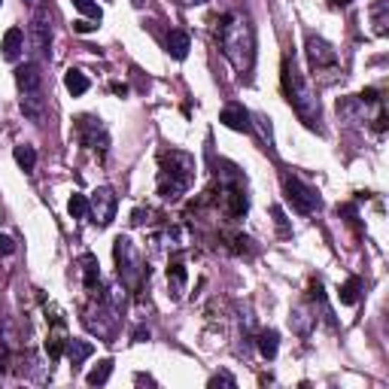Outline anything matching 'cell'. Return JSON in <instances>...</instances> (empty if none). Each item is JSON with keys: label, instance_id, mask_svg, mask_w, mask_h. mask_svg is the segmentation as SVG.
<instances>
[{"label": "cell", "instance_id": "6da1fadb", "mask_svg": "<svg viewBox=\"0 0 389 389\" xmlns=\"http://www.w3.org/2000/svg\"><path fill=\"white\" fill-rule=\"evenodd\" d=\"M219 49L237 73L247 76L252 70V61H256V34H252V25L247 16H240V13L222 16Z\"/></svg>", "mask_w": 389, "mask_h": 389}, {"label": "cell", "instance_id": "7a4b0ae2", "mask_svg": "<svg viewBox=\"0 0 389 389\" xmlns=\"http://www.w3.org/2000/svg\"><path fill=\"white\" fill-rule=\"evenodd\" d=\"M280 82H283L286 101H289L292 110H295V116L307 125V128H316V125H319V116H323V110H319V97H316V92H314V85L304 80V73L298 70V64H295V58H292V55L283 58Z\"/></svg>", "mask_w": 389, "mask_h": 389}, {"label": "cell", "instance_id": "3957f363", "mask_svg": "<svg viewBox=\"0 0 389 389\" xmlns=\"http://www.w3.org/2000/svg\"><path fill=\"white\" fill-rule=\"evenodd\" d=\"M194 171L198 164L189 152L171 149L161 155V173H159V194L164 201H180L194 183Z\"/></svg>", "mask_w": 389, "mask_h": 389}, {"label": "cell", "instance_id": "277c9868", "mask_svg": "<svg viewBox=\"0 0 389 389\" xmlns=\"http://www.w3.org/2000/svg\"><path fill=\"white\" fill-rule=\"evenodd\" d=\"M113 256H116V268H119V277H122V283L134 289L143 280V274H149V271L143 268V261H140V252L137 247L131 243V237H116L113 243Z\"/></svg>", "mask_w": 389, "mask_h": 389}, {"label": "cell", "instance_id": "5b68a950", "mask_svg": "<svg viewBox=\"0 0 389 389\" xmlns=\"http://www.w3.org/2000/svg\"><path fill=\"white\" fill-rule=\"evenodd\" d=\"M283 189H286V198L292 201V207H295L298 213H314V210H319V192L314 189V186H307L301 177H292V173H286L283 177Z\"/></svg>", "mask_w": 389, "mask_h": 389}, {"label": "cell", "instance_id": "8992f818", "mask_svg": "<svg viewBox=\"0 0 389 389\" xmlns=\"http://www.w3.org/2000/svg\"><path fill=\"white\" fill-rule=\"evenodd\" d=\"M116 207H119V198H116V192L110 186H101L92 192L89 198V219L94 226H110L113 216H116Z\"/></svg>", "mask_w": 389, "mask_h": 389}, {"label": "cell", "instance_id": "52a82bcc", "mask_svg": "<svg viewBox=\"0 0 389 389\" xmlns=\"http://www.w3.org/2000/svg\"><path fill=\"white\" fill-rule=\"evenodd\" d=\"M76 131H80V140L82 146H89L94 152H106V146H110V134H106V125L97 119V116H80L76 119Z\"/></svg>", "mask_w": 389, "mask_h": 389}, {"label": "cell", "instance_id": "ba28073f", "mask_svg": "<svg viewBox=\"0 0 389 389\" xmlns=\"http://www.w3.org/2000/svg\"><path fill=\"white\" fill-rule=\"evenodd\" d=\"M307 61L314 73H338V52L323 37H307Z\"/></svg>", "mask_w": 389, "mask_h": 389}, {"label": "cell", "instance_id": "9c48e42d", "mask_svg": "<svg viewBox=\"0 0 389 389\" xmlns=\"http://www.w3.org/2000/svg\"><path fill=\"white\" fill-rule=\"evenodd\" d=\"M31 46L40 58H49V49H52V18H49L43 6L34 9V18H31Z\"/></svg>", "mask_w": 389, "mask_h": 389}, {"label": "cell", "instance_id": "30bf717a", "mask_svg": "<svg viewBox=\"0 0 389 389\" xmlns=\"http://www.w3.org/2000/svg\"><path fill=\"white\" fill-rule=\"evenodd\" d=\"M16 85L18 92L27 94V92H43V73L40 67H37L34 61H25L16 67Z\"/></svg>", "mask_w": 389, "mask_h": 389}, {"label": "cell", "instance_id": "8fae6325", "mask_svg": "<svg viewBox=\"0 0 389 389\" xmlns=\"http://www.w3.org/2000/svg\"><path fill=\"white\" fill-rule=\"evenodd\" d=\"M219 122L226 125V128H231V131H249V128H252V122H249V113L243 110L240 104H228V106H222V113H219Z\"/></svg>", "mask_w": 389, "mask_h": 389}, {"label": "cell", "instance_id": "7c38bea8", "mask_svg": "<svg viewBox=\"0 0 389 389\" xmlns=\"http://www.w3.org/2000/svg\"><path fill=\"white\" fill-rule=\"evenodd\" d=\"M18 106H22V113L31 122L43 125V119H46V97H43V92H27V94H22Z\"/></svg>", "mask_w": 389, "mask_h": 389}, {"label": "cell", "instance_id": "4fadbf2b", "mask_svg": "<svg viewBox=\"0 0 389 389\" xmlns=\"http://www.w3.org/2000/svg\"><path fill=\"white\" fill-rule=\"evenodd\" d=\"M22 49H25V31L22 27H9L4 34V58L6 61H18V58H22Z\"/></svg>", "mask_w": 389, "mask_h": 389}, {"label": "cell", "instance_id": "5bb4252c", "mask_svg": "<svg viewBox=\"0 0 389 389\" xmlns=\"http://www.w3.org/2000/svg\"><path fill=\"white\" fill-rule=\"evenodd\" d=\"M64 353L67 359H70V365L73 368H80L85 359H89L94 353V347L89 344V340H80V338H67V347H64Z\"/></svg>", "mask_w": 389, "mask_h": 389}, {"label": "cell", "instance_id": "9a60e30c", "mask_svg": "<svg viewBox=\"0 0 389 389\" xmlns=\"http://www.w3.org/2000/svg\"><path fill=\"white\" fill-rule=\"evenodd\" d=\"M189 49H192V40H189L186 31H171V34H168V55H171V58L183 61V58L189 55Z\"/></svg>", "mask_w": 389, "mask_h": 389}, {"label": "cell", "instance_id": "2e32d148", "mask_svg": "<svg viewBox=\"0 0 389 389\" xmlns=\"http://www.w3.org/2000/svg\"><path fill=\"white\" fill-rule=\"evenodd\" d=\"M64 85H67V92H70L73 97H80V94H85V92H89V76H85L82 70H80V67H70V70H67L64 73Z\"/></svg>", "mask_w": 389, "mask_h": 389}, {"label": "cell", "instance_id": "e0dca14e", "mask_svg": "<svg viewBox=\"0 0 389 389\" xmlns=\"http://www.w3.org/2000/svg\"><path fill=\"white\" fill-rule=\"evenodd\" d=\"M82 283L89 292H94L97 283H101V265H97L94 256H82Z\"/></svg>", "mask_w": 389, "mask_h": 389}, {"label": "cell", "instance_id": "ac0fdd59", "mask_svg": "<svg viewBox=\"0 0 389 389\" xmlns=\"http://www.w3.org/2000/svg\"><path fill=\"white\" fill-rule=\"evenodd\" d=\"M277 350H280V335L274 328H265V332L259 335V353L271 362V359H277Z\"/></svg>", "mask_w": 389, "mask_h": 389}, {"label": "cell", "instance_id": "d6986e66", "mask_svg": "<svg viewBox=\"0 0 389 389\" xmlns=\"http://www.w3.org/2000/svg\"><path fill=\"white\" fill-rule=\"evenodd\" d=\"M13 159H16V164L22 171H34L37 168V149L31 143H18L16 149H13Z\"/></svg>", "mask_w": 389, "mask_h": 389}, {"label": "cell", "instance_id": "ffe728a7", "mask_svg": "<svg viewBox=\"0 0 389 389\" xmlns=\"http://www.w3.org/2000/svg\"><path fill=\"white\" fill-rule=\"evenodd\" d=\"M110 374H113V359H101V362L85 374V383H89V386H104L106 381H110Z\"/></svg>", "mask_w": 389, "mask_h": 389}, {"label": "cell", "instance_id": "44dd1931", "mask_svg": "<svg viewBox=\"0 0 389 389\" xmlns=\"http://www.w3.org/2000/svg\"><path fill=\"white\" fill-rule=\"evenodd\" d=\"M64 347H67V338H64V328L61 326H55V332H49V340H46V353H49V359H61V353H64Z\"/></svg>", "mask_w": 389, "mask_h": 389}, {"label": "cell", "instance_id": "7402d4cb", "mask_svg": "<svg viewBox=\"0 0 389 389\" xmlns=\"http://www.w3.org/2000/svg\"><path fill=\"white\" fill-rule=\"evenodd\" d=\"M168 286L173 292V298H180L183 289H186V268H183L180 261H173V265L168 268Z\"/></svg>", "mask_w": 389, "mask_h": 389}, {"label": "cell", "instance_id": "603a6c76", "mask_svg": "<svg viewBox=\"0 0 389 389\" xmlns=\"http://www.w3.org/2000/svg\"><path fill=\"white\" fill-rule=\"evenodd\" d=\"M371 22H374V31L377 34H386V25H389V0H374L371 6Z\"/></svg>", "mask_w": 389, "mask_h": 389}, {"label": "cell", "instance_id": "cb8c5ba5", "mask_svg": "<svg viewBox=\"0 0 389 389\" xmlns=\"http://www.w3.org/2000/svg\"><path fill=\"white\" fill-rule=\"evenodd\" d=\"M359 292H362V280L359 277H350L344 286H340L338 292V298H340V304H347V307H353L356 301H359Z\"/></svg>", "mask_w": 389, "mask_h": 389}, {"label": "cell", "instance_id": "d4e9b609", "mask_svg": "<svg viewBox=\"0 0 389 389\" xmlns=\"http://www.w3.org/2000/svg\"><path fill=\"white\" fill-rule=\"evenodd\" d=\"M289 326L295 328L298 335H307L310 326H314V316H310L307 307H295V310H292V316H289Z\"/></svg>", "mask_w": 389, "mask_h": 389}, {"label": "cell", "instance_id": "484cf974", "mask_svg": "<svg viewBox=\"0 0 389 389\" xmlns=\"http://www.w3.org/2000/svg\"><path fill=\"white\" fill-rule=\"evenodd\" d=\"M67 210H70L73 219H85V216H89V198H85V194H70Z\"/></svg>", "mask_w": 389, "mask_h": 389}, {"label": "cell", "instance_id": "4316f807", "mask_svg": "<svg viewBox=\"0 0 389 389\" xmlns=\"http://www.w3.org/2000/svg\"><path fill=\"white\" fill-rule=\"evenodd\" d=\"M73 6L80 9L85 18H92V22H101V18H104L101 6H97V0H73Z\"/></svg>", "mask_w": 389, "mask_h": 389}, {"label": "cell", "instance_id": "83f0119b", "mask_svg": "<svg viewBox=\"0 0 389 389\" xmlns=\"http://www.w3.org/2000/svg\"><path fill=\"white\" fill-rule=\"evenodd\" d=\"M249 119L259 125V131H261V137L268 140V146H274V134H271V119H268V116L265 113H256V116H249Z\"/></svg>", "mask_w": 389, "mask_h": 389}, {"label": "cell", "instance_id": "f1b7e54d", "mask_svg": "<svg viewBox=\"0 0 389 389\" xmlns=\"http://www.w3.org/2000/svg\"><path fill=\"white\" fill-rule=\"evenodd\" d=\"M271 213H274V222H277V228H280V235H292V231H289V226H286V213L283 210H280V207H271Z\"/></svg>", "mask_w": 389, "mask_h": 389}, {"label": "cell", "instance_id": "f546056e", "mask_svg": "<svg viewBox=\"0 0 389 389\" xmlns=\"http://www.w3.org/2000/svg\"><path fill=\"white\" fill-rule=\"evenodd\" d=\"M210 386H231V389H235V386H237V381H235V377H231V374L222 371V374H213V377H210Z\"/></svg>", "mask_w": 389, "mask_h": 389}, {"label": "cell", "instance_id": "4dcf8cb0", "mask_svg": "<svg viewBox=\"0 0 389 389\" xmlns=\"http://www.w3.org/2000/svg\"><path fill=\"white\" fill-rule=\"evenodd\" d=\"M0 252H4V256H13L16 252V240L9 235H0Z\"/></svg>", "mask_w": 389, "mask_h": 389}, {"label": "cell", "instance_id": "1f68e13d", "mask_svg": "<svg viewBox=\"0 0 389 389\" xmlns=\"http://www.w3.org/2000/svg\"><path fill=\"white\" fill-rule=\"evenodd\" d=\"M97 25H89L85 18H80V22H73V31H80V34H89V31H94Z\"/></svg>", "mask_w": 389, "mask_h": 389}, {"label": "cell", "instance_id": "d6a6232c", "mask_svg": "<svg viewBox=\"0 0 389 389\" xmlns=\"http://www.w3.org/2000/svg\"><path fill=\"white\" fill-rule=\"evenodd\" d=\"M134 340H137V344L149 340V328H137V332H134Z\"/></svg>", "mask_w": 389, "mask_h": 389}, {"label": "cell", "instance_id": "836d02e7", "mask_svg": "<svg viewBox=\"0 0 389 389\" xmlns=\"http://www.w3.org/2000/svg\"><path fill=\"white\" fill-rule=\"evenodd\" d=\"M183 6H201V4H207V0H180Z\"/></svg>", "mask_w": 389, "mask_h": 389}, {"label": "cell", "instance_id": "e575fe53", "mask_svg": "<svg viewBox=\"0 0 389 389\" xmlns=\"http://www.w3.org/2000/svg\"><path fill=\"white\" fill-rule=\"evenodd\" d=\"M25 4L31 6V9H40V4H43V0H25Z\"/></svg>", "mask_w": 389, "mask_h": 389}, {"label": "cell", "instance_id": "d590c367", "mask_svg": "<svg viewBox=\"0 0 389 389\" xmlns=\"http://www.w3.org/2000/svg\"><path fill=\"white\" fill-rule=\"evenodd\" d=\"M328 4H332V6H347L350 0H328Z\"/></svg>", "mask_w": 389, "mask_h": 389}, {"label": "cell", "instance_id": "8d00e7d4", "mask_svg": "<svg viewBox=\"0 0 389 389\" xmlns=\"http://www.w3.org/2000/svg\"><path fill=\"white\" fill-rule=\"evenodd\" d=\"M0 4H4V0H0Z\"/></svg>", "mask_w": 389, "mask_h": 389}]
</instances>
